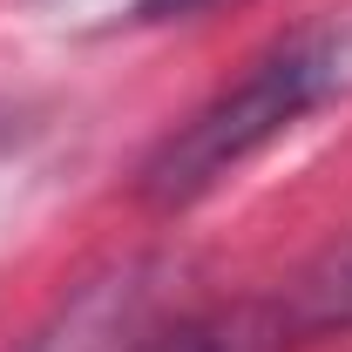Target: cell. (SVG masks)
<instances>
[{"instance_id":"obj_1","label":"cell","mask_w":352,"mask_h":352,"mask_svg":"<svg viewBox=\"0 0 352 352\" xmlns=\"http://www.w3.org/2000/svg\"><path fill=\"white\" fill-rule=\"evenodd\" d=\"M346 95H352V21L298 28L278 47H264L230 88H217L183 129L163 135L135 190L156 210H190L197 197L230 183L251 156H264L278 135H292L305 116H318L325 102H346Z\"/></svg>"},{"instance_id":"obj_2","label":"cell","mask_w":352,"mask_h":352,"mask_svg":"<svg viewBox=\"0 0 352 352\" xmlns=\"http://www.w3.org/2000/svg\"><path fill=\"white\" fill-rule=\"evenodd\" d=\"M170 305V258L129 251L95 264L82 285H68L54 311L21 339V352H149Z\"/></svg>"},{"instance_id":"obj_3","label":"cell","mask_w":352,"mask_h":352,"mask_svg":"<svg viewBox=\"0 0 352 352\" xmlns=\"http://www.w3.org/2000/svg\"><path fill=\"white\" fill-rule=\"evenodd\" d=\"M292 325L278 305H223L204 311V318H183V325H163L149 352H285Z\"/></svg>"},{"instance_id":"obj_4","label":"cell","mask_w":352,"mask_h":352,"mask_svg":"<svg viewBox=\"0 0 352 352\" xmlns=\"http://www.w3.org/2000/svg\"><path fill=\"white\" fill-rule=\"evenodd\" d=\"M285 325L292 332H332V325H352V237L332 244L318 264L298 271V285L278 298Z\"/></svg>"},{"instance_id":"obj_5","label":"cell","mask_w":352,"mask_h":352,"mask_svg":"<svg viewBox=\"0 0 352 352\" xmlns=\"http://www.w3.org/2000/svg\"><path fill=\"white\" fill-rule=\"evenodd\" d=\"M190 7H197V0H135L142 21H156V14H190Z\"/></svg>"}]
</instances>
